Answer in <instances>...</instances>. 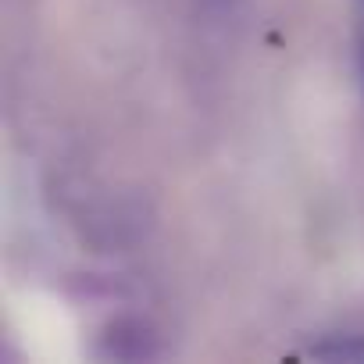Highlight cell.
<instances>
[{
    "instance_id": "6da1fadb",
    "label": "cell",
    "mask_w": 364,
    "mask_h": 364,
    "mask_svg": "<svg viewBox=\"0 0 364 364\" xmlns=\"http://www.w3.org/2000/svg\"><path fill=\"white\" fill-rule=\"evenodd\" d=\"M314 357L328 360H364V332H346V336H328L325 343L311 346Z\"/></svg>"
},
{
    "instance_id": "7a4b0ae2",
    "label": "cell",
    "mask_w": 364,
    "mask_h": 364,
    "mask_svg": "<svg viewBox=\"0 0 364 364\" xmlns=\"http://www.w3.org/2000/svg\"><path fill=\"white\" fill-rule=\"evenodd\" d=\"M357 4V50H360V79H364V0H353Z\"/></svg>"
}]
</instances>
